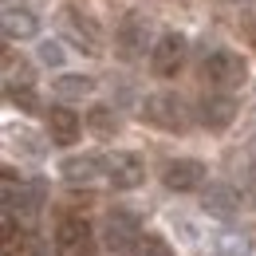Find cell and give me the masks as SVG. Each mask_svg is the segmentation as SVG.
I'll return each instance as SVG.
<instances>
[{"instance_id":"obj_16","label":"cell","mask_w":256,"mask_h":256,"mask_svg":"<svg viewBox=\"0 0 256 256\" xmlns=\"http://www.w3.org/2000/svg\"><path fill=\"white\" fill-rule=\"evenodd\" d=\"M16 87H36V71L28 60H16L12 52H4V91H16Z\"/></svg>"},{"instance_id":"obj_1","label":"cell","mask_w":256,"mask_h":256,"mask_svg":"<svg viewBox=\"0 0 256 256\" xmlns=\"http://www.w3.org/2000/svg\"><path fill=\"white\" fill-rule=\"evenodd\" d=\"M142 118L158 130H170V134H182L190 126V110H186V98L178 91H154V95L142 98Z\"/></svg>"},{"instance_id":"obj_6","label":"cell","mask_w":256,"mask_h":256,"mask_svg":"<svg viewBox=\"0 0 256 256\" xmlns=\"http://www.w3.org/2000/svg\"><path fill=\"white\" fill-rule=\"evenodd\" d=\"M142 236H146V232H142V224H138L134 213H126V209L106 213V221H102V240H106V248H110V252H118V256L130 252Z\"/></svg>"},{"instance_id":"obj_9","label":"cell","mask_w":256,"mask_h":256,"mask_svg":"<svg viewBox=\"0 0 256 256\" xmlns=\"http://www.w3.org/2000/svg\"><path fill=\"white\" fill-rule=\"evenodd\" d=\"M106 182L114 190H138L146 182V166L130 150H114V154H106Z\"/></svg>"},{"instance_id":"obj_11","label":"cell","mask_w":256,"mask_h":256,"mask_svg":"<svg viewBox=\"0 0 256 256\" xmlns=\"http://www.w3.org/2000/svg\"><path fill=\"white\" fill-rule=\"evenodd\" d=\"M197 118H201L205 130H224L236 118V102H232V95H224V91H213V95H205L197 102Z\"/></svg>"},{"instance_id":"obj_12","label":"cell","mask_w":256,"mask_h":256,"mask_svg":"<svg viewBox=\"0 0 256 256\" xmlns=\"http://www.w3.org/2000/svg\"><path fill=\"white\" fill-rule=\"evenodd\" d=\"M4 40H36L40 36V16L28 4H4Z\"/></svg>"},{"instance_id":"obj_17","label":"cell","mask_w":256,"mask_h":256,"mask_svg":"<svg viewBox=\"0 0 256 256\" xmlns=\"http://www.w3.org/2000/svg\"><path fill=\"white\" fill-rule=\"evenodd\" d=\"M87 126H91V134H98V138H114V134H118V114H114L106 102H98V106L87 110Z\"/></svg>"},{"instance_id":"obj_5","label":"cell","mask_w":256,"mask_h":256,"mask_svg":"<svg viewBox=\"0 0 256 256\" xmlns=\"http://www.w3.org/2000/svg\"><path fill=\"white\" fill-rule=\"evenodd\" d=\"M56 256H95V232L83 217H64L56 224Z\"/></svg>"},{"instance_id":"obj_21","label":"cell","mask_w":256,"mask_h":256,"mask_svg":"<svg viewBox=\"0 0 256 256\" xmlns=\"http://www.w3.org/2000/svg\"><path fill=\"white\" fill-rule=\"evenodd\" d=\"M8 102H12V106H20V110H40L36 87H16V91H8Z\"/></svg>"},{"instance_id":"obj_3","label":"cell","mask_w":256,"mask_h":256,"mask_svg":"<svg viewBox=\"0 0 256 256\" xmlns=\"http://www.w3.org/2000/svg\"><path fill=\"white\" fill-rule=\"evenodd\" d=\"M154 44L158 40H150V16L146 12H126L122 16V24H118V32H114V52H118V60H142L146 56V48L154 52Z\"/></svg>"},{"instance_id":"obj_22","label":"cell","mask_w":256,"mask_h":256,"mask_svg":"<svg viewBox=\"0 0 256 256\" xmlns=\"http://www.w3.org/2000/svg\"><path fill=\"white\" fill-rule=\"evenodd\" d=\"M12 138H16V146H24V150H28L32 158H40V154H44V146L36 142V134H32V130H12Z\"/></svg>"},{"instance_id":"obj_10","label":"cell","mask_w":256,"mask_h":256,"mask_svg":"<svg viewBox=\"0 0 256 256\" xmlns=\"http://www.w3.org/2000/svg\"><path fill=\"white\" fill-rule=\"evenodd\" d=\"M201 209L209 217H217V221H232L240 213V193L232 186H224V182H213V186L201 190Z\"/></svg>"},{"instance_id":"obj_8","label":"cell","mask_w":256,"mask_h":256,"mask_svg":"<svg viewBox=\"0 0 256 256\" xmlns=\"http://www.w3.org/2000/svg\"><path fill=\"white\" fill-rule=\"evenodd\" d=\"M186 64V36L182 32H166L158 36V44H154V52H150V71L162 75V79H170V75H178Z\"/></svg>"},{"instance_id":"obj_2","label":"cell","mask_w":256,"mask_h":256,"mask_svg":"<svg viewBox=\"0 0 256 256\" xmlns=\"http://www.w3.org/2000/svg\"><path fill=\"white\" fill-rule=\"evenodd\" d=\"M201 75H205L213 87H221L224 95H228V91L244 87V79H248V64H244V56H240V52L213 48V52L201 60Z\"/></svg>"},{"instance_id":"obj_18","label":"cell","mask_w":256,"mask_h":256,"mask_svg":"<svg viewBox=\"0 0 256 256\" xmlns=\"http://www.w3.org/2000/svg\"><path fill=\"white\" fill-rule=\"evenodd\" d=\"M217 256H252V244L240 232H221L217 236Z\"/></svg>"},{"instance_id":"obj_15","label":"cell","mask_w":256,"mask_h":256,"mask_svg":"<svg viewBox=\"0 0 256 256\" xmlns=\"http://www.w3.org/2000/svg\"><path fill=\"white\" fill-rule=\"evenodd\" d=\"M52 91H56L60 102H75V98H87L91 91H95V79H91V75H75V71H67V75H60V79L52 83Z\"/></svg>"},{"instance_id":"obj_13","label":"cell","mask_w":256,"mask_h":256,"mask_svg":"<svg viewBox=\"0 0 256 256\" xmlns=\"http://www.w3.org/2000/svg\"><path fill=\"white\" fill-rule=\"evenodd\" d=\"M79 130H83L79 114H75V110H67L64 102L48 110V138H52L56 146H71V142H79Z\"/></svg>"},{"instance_id":"obj_19","label":"cell","mask_w":256,"mask_h":256,"mask_svg":"<svg viewBox=\"0 0 256 256\" xmlns=\"http://www.w3.org/2000/svg\"><path fill=\"white\" fill-rule=\"evenodd\" d=\"M122 256H174V248L162 240L158 232H146V236H142V240H138L130 252H122Z\"/></svg>"},{"instance_id":"obj_14","label":"cell","mask_w":256,"mask_h":256,"mask_svg":"<svg viewBox=\"0 0 256 256\" xmlns=\"http://www.w3.org/2000/svg\"><path fill=\"white\" fill-rule=\"evenodd\" d=\"M60 174L71 186H91L98 174H106V158H98V154H75V158H64Z\"/></svg>"},{"instance_id":"obj_20","label":"cell","mask_w":256,"mask_h":256,"mask_svg":"<svg viewBox=\"0 0 256 256\" xmlns=\"http://www.w3.org/2000/svg\"><path fill=\"white\" fill-rule=\"evenodd\" d=\"M36 60H40L44 67H60V64H64V44H60V40H40Z\"/></svg>"},{"instance_id":"obj_7","label":"cell","mask_w":256,"mask_h":256,"mask_svg":"<svg viewBox=\"0 0 256 256\" xmlns=\"http://www.w3.org/2000/svg\"><path fill=\"white\" fill-rule=\"evenodd\" d=\"M205 162L197 158H174L162 166V182H166V190L174 193H193V190H205Z\"/></svg>"},{"instance_id":"obj_4","label":"cell","mask_w":256,"mask_h":256,"mask_svg":"<svg viewBox=\"0 0 256 256\" xmlns=\"http://www.w3.org/2000/svg\"><path fill=\"white\" fill-rule=\"evenodd\" d=\"M60 28H64V36L79 48V52L102 56V28L95 24V16L75 12V8H64V12H60Z\"/></svg>"}]
</instances>
